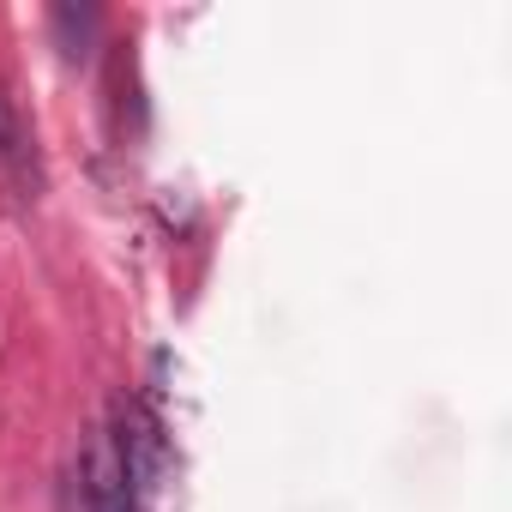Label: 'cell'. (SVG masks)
Segmentation results:
<instances>
[{"label":"cell","mask_w":512,"mask_h":512,"mask_svg":"<svg viewBox=\"0 0 512 512\" xmlns=\"http://www.w3.org/2000/svg\"><path fill=\"white\" fill-rule=\"evenodd\" d=\"M25 151V127H19V109L7 97V85H0V157H19Z\"/></svg>","instance_id":"277c9868"},{"label":"cell","mask_w":512,"mask_h":512,"mask_svg":"<svg viewBox=\"0 0 512 512\" xmlns=\"http://www.w3.org/2000/svg\"><path fill=\"white\" fill-rule=\"evenodd\" d=\"M55 31H61L67 55L79 61V43H91V31H97V13H91V7H55Z\"/></svg>","instance_id":"3957f363"},{"label":"cell","mask_w":512,"mask_h":512,"mask_svg":"<svg viewBox=\"0 0 512 512\" xmlns=\"http://www.w3.org/2000/svg\"><path fill=\"white\" fill-rule=\"evenodd\" d=\"M115 452H121L127 476H133V488H163L169 446H163L157 416H151L139 398H121V404H115Z\"/></svg>","instance_id":"6da1fadb"},{"label":"cell","mask_w":512,"mask_h":512,"mask_svg":"<svg viewBox=\"0 0 512 512\" xmlns=\"http://www.w3.org/2000/svg\"><path fill=\"white\" fill-rule=\"evenodd\" d=\"M79 476H85L91 512H139V488H133V476H127V464L115 452V434H91Z\"/></svg>","instance_id":"7a4b0ae2"}]
</instances>
